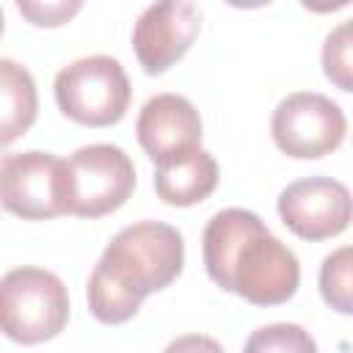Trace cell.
<instances>
[{
    "mask_svg": "<svg viewBox=\"0 0 353 353\" xmlns=\"http://www.w3.org/2000/svg\"><path fill=\"white\" fill-rule=\"evenodd\" d=\"M69 320L66 284L44 268H14L0 279V331L22 345H39Z\"/></svg>",
    "mask_w": 353,
    "mask_h": 353,
    "instance_id": "3",
    "label": "cell"
},
{
    "mask_svg": "<svg viewBox=\"0 0 353 353\" xmlns=\"http://www.w3.org/2000/svg\"><path fill=\"white\" fill-rule=\"evenodd\" d=\"M201 17L188 0H165L149 6L132 28V50L146 74L171 69L199 36Z\"/></svg>",
    "mask_w": 353,
    "mask_h": 353,
    "instance_id": "9",
    "label": "cell"
},
{
    "mask_svg": "<svg viewBox=\"0 0 353 353\" xmlns=\"http://www.w3.org/2000/svg\"><path fill=\"white\" fill-rule=\"evenodd\" d=\"M284 226L303 240H325L350 223V190L331 176H306L279 193Z\"/></svg>",
    "mask_w": 353,
    "mask_h": 353,
    "instance_id": "8",
    "label": "cell"
},
{
    "mask_svg": "<svg viewBox=\"0 0 353 353\" xmlns=\"http://www.w3.org/2000/svg\"><path fill=\"white\" fill-rule=\"evenodd\" d=\"M243 353H317V345L298 323H270L251 331Z\"/></svg>",
    "mask_w": 353,
    "mask_h": 353,
    "instance_id": "13",
    "label": "cell"
},
{
    "mask_svg": "<svg viewBox=\"0 0 353 353\" xmlns=\"http://www.w3.org/2000/svg\"><path fill=\"white\" fill-rule=\"evenodd\" d=\"M0 207L25 221L66 212L63 160L50 152H11L0 157Z\"/></svg>",
    "mask_w": 353,
    "mask_h": 353,
    "instance_id": "6",
    "label": "cell"
},
{
    "mask_svg": "<svg viewBox=\"0 0 353 353\" xmlns=\"http://www.w3.org/2000/svg\"><path fill=\"white\" fill-rule=\"evenodd\" d=\"M39 113V94L33 74L11 61L0 58V149L25 135Z\"/></svg>",
    "mask_w": 353,
    "mask_h": 353,
    "instance_id": "12",
    "label": "cell"
},
{
    "mask_svg": "<svg viewBox=\"0 0 353 353\" xmlns=\"http://www.w3.org/2000/svg\"><path fill=\"white\" fill-rule=\"evenodd\" d=\"M163 353H226L221 347V342H215L212 336L204 334H185L176 336L174 342H168V347Z\"/></svg>",
    "mask_w": 353,
    "mask_h": 353,
    "instance_id": "17",
    "label": "cell"
},
{
    "mask_svg": "<svg viewBox=\"0 0 353 353\" xmlns=\"http://www.w3.org/2000/svg\"><path fill=\"white\" fill-rule=\"evenodd\" d=\"M55 102L63 116L85 127L116 124L130 105V80L110 55H88L63 66L55 77Z\"/></svg>",
    "mask_w": 353,
    "mask_h": 353,
    "instance_id": "4",
    "label": "cell"
},
{
    "mask_svg": "<svg viewBox=\"0 0 353 353\" xmlns=\"http://www.w3.org/2000/svg\"><path fill=\"white\" fill-rule=\"evenodd\" d=\"M185 262L182 234L163 221L124 226L102 251L88 279V309L99 323L130 320L149 292L168 287Z\"/></svg>",
    "mask_w": 353,
    "mask_h": 353,
    "instance_id": "2",
    "label": "cell"
},
{
    "mask_svg": "<svg viewBox=\"0 0 353 353\" xmlns=\"http://www.w3.org/2000/svg\"><path fill=\"white\" fill-rule=\"evenodd\" d=\"M135 132L143 152L154 163H160L201 143V119L188 97L154 94L143 102L135 121Z\"/></svg>",
    "mask_w": 353,
    "mask_h": 353,
    "instance_id": "10",
    "label": "cell"
},
{
    "mask_svg": "<svg viewBox=\"0 0 353 353\" xmlns=\"http://www.w3.org/2000/svg\"><path fill=\"white\" fill-rule=\"evenodd\" d=\"M201 254L207 276L221 290L256 306L290 301L301 281L298 256L251 210L215 212L204 229Z\"/></svg>",
    "mask_w": 353,
    "mask_h": 353,
    "instance_id": "1",
    "label": "cell"
},
{
    "mask_svg": "<svg viewBox=\"0 0 353 353\" xmlns=\"http://www.w3.org/2000/svg\"><path fill=\"white\" fill-rule=\"evenodd\" d=\"M215 185H218V163L201 146L160 160L154 171V190L171 207L199 204L215 190Z\"/></svg>",
    "mask_w": 353,
    "mask_h": 353,
    "instance_id": "11",
    "label": "cell"
},
{
    "mask_svg": "<svg viewBox=\"0 0 353 353\" xmlns=\"http://www.w3.org/2000/svg\"><path fill=\"white\" fill-rule=\"evenodd\" d=\"M66 171V212L77 218H99L119 210L135 188V165L124 149L113 143L80 146Z\"/></svg>",
    "mask_w": 353,
    "mask_h": 353,
    "instance_id": "5",
    "label": "cell"
},
{
    "mask_svg": "<svg viewBox=\"0 0 353 353\" xmlns=\"http://www.w3.org/2000/svg\"><path fill=\"white\" fill-rule=\"evenodd\" d=\"M345 130L347 121L342 108L317 91H295L284 97L270 119L276 146L298 160L331 154L345 141Z\"/></svg>",
    "mask_w": 353,
    "mask_h": 353,
    "instance_id": "7",
    "label": "cell"
},
{
    "mask_svg": "<svg viewBox=\"0 0 353 353\" xmlns=\"http://www.w3.org/2000/svg\"><path fill=\"white\" fill-rule=\"evenodd\" d=\"M0 36H3V11H0Z\"/></svg>",
    "mask_w": 353,
    "mask_h": 353,
    "instance_id": "18",
    "label": "cell"
},
{
    "mask_svg": "<svg viewBox=\"0 0 353 353\" xmlns=\"http://www.w3.org/2000/svg\"><path fill=\"white\" fill-rule=\"evenodd\" d=\"M323 69L325 77L331 83H336V88L350 91L353 80H350V19H345L342 25H336L325 44H323Z\"/></svg>",
    "mask_w": 353,
    "mask_h": 353,
    "instance_id": "15",
    "label": "cell"
},
{
    "mask_svg": "<svg viewBox=\"0 0 353 353\" xmlns=\"http://www.w3.org/2000/svg\"><path fill=\"white\" fill-rule=\"evenodd\" d=\"M17 8H19V14L28 17L33 25L55 28V25L69 22V19L83 8V3H80V0H55V3H28V0H19Z\"/></svg>",
    "mask_w": 353,
    "mask_h": 353,
    "instance_id": "16",
    "label": "cell"
},
{
    "mask_svg": "<svg viewBox=\"0 0 353 353\" xmlns=\"http://www.w3.org/2000/svg\"><path fill=\"white\" fill-rule=\"evenodd\" d=\"M320 292L323 301L336 309L339 314L353 312V298H350V245L336 248L328 254L320 265Z\"/></svg>",
    "mask_w": 353,
    "mask_h": 353,
    "instance_id": "14",
    "label": "cell"
}]
</instances>
